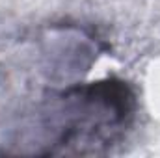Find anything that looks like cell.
I'll list each match as a JSON object with an SVG mask.
<instances>
[{"label":"cell","instance_id":"obj_1","mask_svg":"<svg viewBox=\"0 0 160 158\" xmlns=\"http://www.w3.org/2000/svg\"><path fill=\"white\" fill-rule=\"evenodd\" d=\"M45 125L41 155H93L121 138L132 119V95L121 84L101 82L62 95Z\"/></svg>","mask_w":160,"mask_h":158}]
</instances>
